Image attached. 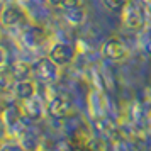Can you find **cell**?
I'll list each match as a JSON object with an SVG mask.
<instances>
[{"label":"cell","mask_w":151,"mask_h":151,"mask_svg":"<svg viewBox=\"0 0 151 151\" xmlns=\"http://www.w3.org/2000/svg\"><path fill=\"white\" fill-rule=\"evenodd\" d=\"M31 66H32V76H34L36 80L42 82V83L56 82L58 76H60V68H61V66L56 65L49 56L36 60Z\"/></svg>","instance_id":"1"},{"label":"cell","mask_w":151,"mask_h":151,"mask_svg":"<svg viewBox=\"0 0 151 151\" xmlns=\"http://www.w3.org/2000/svg\"><path fill=\"white\" fill-rule=\"evenodd\" d=\"M26 22H27V14L17 4H7L0 10V26L4 27H21V26H26Z\"/></svg>","instance_id":"2"},{"label":"cell","mask_w":151,"mask_h":151,"mask_svg":"<svg viewBox=\"0 0 151 151\" xmlns=\"http://www.w3.org/2000/svg\"><path fill=\"white\" fill-rule=\"evenodd\" d=\"M100 55L105 58V60H110V61H122L124 58H127L129 55V49L126 46V42L121 39V37H107L105 41L102 42L100 46Z\"/></svg>","instance_id":"3"},{"label":"cell","mask_w":151,"mask_h":151,"mask_svg":"<svg viewBox=\"0 0 151 151\" xmlns=\"http://www.w3.org/2000/svg\"><path fill=\"white\" fill-rule=\"evenodd\" d=\"M48 56L60 66H68L76 58V49L70 42H55L48 51Z\"/></svg>","instance_id":"4"},{"label":"cell","mask_w":151,"mask_h":151,"mask_svg":"<svg viewBox=\"0 0 151 151\" xmlns=\"http://www.w3.org/2000/svg\"><path fill=\"white\" fill-rule=\"evenodd\" d=\"M122 22L126 27L129 29H141L146 22V17H144V12L141 5L137 4H127V7L122 10Z\"/></svg>","instance_id":"5"},{"label":"cell","mask_w":151,"mask_h":151,"mask_svg":"<svg viewBox=\"0 0 151 151\" xmlns=\"http://www.w3.org/2000/svg\"><path fill=\"white\" fill-rule=\"evenodd\" d=\"M22 114L24 112H21L17 107H7L2 112V122L5 126L9 136H14L22 131V127H24L22 126Z\"/></svg>","instance_id":"6"},{"label":"cell","mask_w":151,"mask_h":151,"mask_svg":"<svg viewBox=\"0 0 151 151\" xmlns=\"http://www.w3.org/2000/svg\"><path fill=\"white\" fill-rule=\"evenodd\" d=\"M46 109H48V114H51V116L63 117L71 112V100L65 95H55L48 100Z\"/></svg>","instance_id":"7"},{"label":"cell","mask_w":151,"mask_h":151,"mask_svg":"<svg viewBox=\"0 0 151 151\" xmlns=\"http://www.w3.org/2000/svg\"><path fill=\"white\" fill-rule=\"evenodd\" d=\"M22 112H24V116L31 117V119H41L44 116V112H48V109H46V104L42 102L39 93H37V95L22 102Z\"/></svg>","instance_id":"8"},{"label":"cell","mask_w":151,"mask_h":151,"mask_svg":"<svg viewBox=\"0 0 151 151\" xmlns=\"http://www.w3.org/2000/svg\"><path fill=\"white\" fill-rule=\"evenodd\" d=\"M21 37H22L24 46H27V48H37L44 41V32L37 26H24Z\"/></svg>","instance_id":"9"},{"label":"cell","mask_w":151,"mask_h":151,"mask_svg":"<svg viewBox=\"0 0 151 151\" xmlns=\"http://www.w3.org/2000/svg\"><path fill=\"white\" fill-rule=\"evenodd\" d=\"M14 95L19 99V100H27V99H31V97L37 95V87H36V83L32 82V80H29V78H26V80H17V82L14 83Z\"/></svg>","instance_id":"10"},{"label":"cell","mask_w":151,"mask_h":151,"mask_svg":"<svg viewBox=\"0 0 151 151\" xmlns=\"http://www.w3.org/2000/svg\"><path fill=\"white\" fill-rule=\"evenodd\" d=\"M65 19L71 26H82L83 22L87 21V12H85V9L82 5L73 9H65Z\"/></svg>","instance_id":"11"},{"label":"cell","mask_w":151,"mask_h":151,"mask_svg":"<svg viewBox=\"0 0 151 151\" xmlns=\"http://www.w3.org/2000/svg\"><path fill=\"white\" fill-rule=\"evenodd\" d=\"M17 80H15L14 66H7V65L0 66V88H9Z\"/></svg>","instance_id":"12"},{"label":"cell","mask_w":151,"mask_h":151,"mask_svg":"<svg viewBox=\"0 0 151 151\" xmlns=\"http://www.w3.org/2000/svg\"><path fill=\"white\" fill-rule=\"evenodd\" d=\"M14 73H15V80H26L32 75V66L26 65V63H15Z\"/></svg>","instance_id":"13"},{"label":"cell","mask_w":151,"mask_h":151,"mask_svg":"<svg viewBox=\"0 0 151 151\" xmlns=\"http://www.w3.org/2000/svg\"><path fill=\"white\" fill-rule=\"evenodd\" d=\"M102 4L105 5V9H109L110 12H121L122 14V10L127 7V4H129V0H102Z\"/></svg>","instance_id":"14"},{"label":"cell","mask_w":151,"mask_h":151,"mask_svg":"<svg viewBox=\"0 0 151 151\" xmlns=\"http://www.w3.org/2000/svg\"><path fill=\"white\" fill-rule=\"evenodd\" d=\"M0 151H26L21 143H5L0 146Z\"/></svg>","instance_id":"15"},{"label":"cell","mask_w":151,"mask_h":151,"mask_svg":"<svg viewBox=\"0 0 151 151\" xmlns=\"http://www.w3.org/2000/svg\"><path fill=\"white\" fill-rule=\"evenodd\" d=\"M78 5H82V0H61V4H60V7L65 10V9H73V7H78Z\"/></svg>","instance_id":"16"},{"label":"cell","mask_w":151,"mask_h":151,"mask_svg":"<svg viewBox=\"0 0 151 151\" xmlns=\"http://www.w3.org/2000/svg\"><path fill=\"white\" fill-rule=\"evenodd\" d=\"M4 65H7V53L0 46V66H4Z\"/></svg>","instance_id":"17"},{"label":"cell","mask_w":151,"mask_h":151,"mask_svg":"<svg viewBox=\"0 0 151 151\" xmlns=\"http://www.w3.org/2000/svg\"><path fill=\"white\" fill-rule=\"evenodd\" d=\"M144 51H146V55L148 56H151V37H148L146 42H144Z\"/></svg>","instance_id":"18"}]
</instances>
